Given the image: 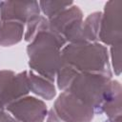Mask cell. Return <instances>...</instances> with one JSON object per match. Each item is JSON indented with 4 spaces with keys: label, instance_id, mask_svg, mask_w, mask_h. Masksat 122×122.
I'll use <instances>...</instances> for the list:
<instances>
[{
    "label": "cell",
    "instance_id": "obj_14",
    "mask_svg": "<svg viewBox=\"0 0 122 122\" xmlns=\"http://www.w3.org/2000/svg\"><path fill=\"white\" fill-rule=\"evenodd\" d=\"M40 11H42L47 19H51L59 12L68 9L69 7L73 5L72 1H39Z\"/></svg>",
    "mask_w": 122,
    "mask_h": 122
},
{
    "label": "cell",
    "instance_id": "obj_9",
    "mask_svg": "<svg viewBox=\"0 0 122 122\" xmlns=\"http://www.w3.org/2000/svg\"><path fill=\"white\" fill-rule=\"evenodd\" d=\"M40 15L37 1H0V20L28 24Z\"/></svg>",
    "mask_w": 122,
    "mask_h": 122
},
{
    "label": "cell",
    "instance_id": "obj_1",
    "mask_svg": "<svg viewBox=\"0 0 122 122\" xmlns=\"http://www.w3.org/2000/svg\"><path fill=\"white\" fill-rule=\"evenodd\" d=\"M66 44V40L55 34L51 27L38 32L27 47L30 71L54 82L56 73L62 65L61 50Z\"/></svg>",
    "mask_w": 122,
    "mask_h": 122
},
{
    "label": "cell",
    "instance_id": "obj_17",
    "mask_svg": "<svg viewBox=\"0 0 122 122\" xmlns=\"http://www.w3.org/2000/svg\"><path fill=\"white\" fill-rule=\"evenodd\" d=\"M121 44L111 46L112 66L116 75H120L121 73Z\"/></svg>",
    "mask_w": 122,
    "mask_h": 122
},
{
    "label": "cell",
    "instance_id": "obj_15",
    "mask_svg": "<svg viewBox=\"0 0 122 122\" xmlns=\"http://www.w3.org/2000/svg\"><path fill=\"white\" fill-rule=\"evenodd\" d=\"M49 27H50L49 20L45 16L39 15L33 18L27 24V30L24 34V40L29 43L31 42L38 32L42 30H46L47 29H49Z\"/></svg>",
    "mask_w": 122,
    "mask_h": 122
},
{
    "label": "cell",
    "instance_id": "obj_16",
    "mask_svg": "<svg viewBox=\"0 0 122 122\" xmlns=\"http://www.w3.org/2000/svg\"><path fill=\"white\" fill-rule=\"evenodd\" d=\"M77 72L78 71L75 69L62 62V65L59 68L55 77L58 89L62 92H66Z\"/></svg>",
    "mask_w": 122,
    "mask_h": 122
},
{
    "label": "cell",
    "instance_id": "obj_10",
    "mask_svg": "<svg viewBox=\"0 0 122 122\" xmlns=\"http://www.w3.org/2000/svg\"><path fill=\"white\" fill-rule=\"evenodd\" d=\"M98 113L107 115L105 122H122V89L119 81L111 80Z\"/></svg>",
    "mask_w": 122,
    "mask_h": 122
},
{
    "label": "cell",
    "instance_id": "obj_7",
    "mask_svg": "<svg viewBox=\"0 0 122 122\" xmlns=\"http://www.w3.org/2000/svg\"><path fill=\"white\" fill-rule=\"evenodd\" d=\"M48 20L51 30L64 38L67 44L75 43L80 25L83 22V12L78 6L72 5Z\"/></svg>",
    "mask_w": 122,
    "mask_h": 122
},
{
    "label": "cell",
    "instance_id": "obj_18",
    "mask_svg": "<svg viewBox=\"0 0 122 122\" xmlns=\"http://www.w3.org/2000/svg\"><path fill=\"white\" fill-rule=\"evenodd\" d=\"M46 122H65L56 112L55 111L51 108L50 111H48L47 114V121Z\"/></svg>",
    "mask_w": 122,
    "mask_h": 122
},
{
    "label": "cell",
    "instance_id": "obj_5",
    "mask_svg": "<svg viewBox=\"0 0 122 122\" xmlns=\"http://www.w3.org/2000/svg\"><path fill=\"white\" fill-rule=\"evenodd\" d=\"M30 92L28 71L15 73L10 70L0 71V110Z\"/></svg>",
    "mask_w": 122,
    "mask_h": 122
},
{
    "label": "cell",
    "instance_id": "obj_2",
    "mask_svg": "<svg viewBox=\"0 0 122 122\" xmlns=\"http://www.w3.org/2000/svg\"><path fill=\"white\" fill-rule=\"evenodd\" d=\"M61 56L63 63L79 72L112 76L108 50L98 42L68 43L61 50Z\"/></svg>",
    "mask_w": 122,
    "mask_h": 122
},
{
    "label": "cell",
    "instance_id": "obj_6",
    "mask_svg": "<svg viewBox=\"0 0 122 122\" xmlns=\"http://www.w3.org/2000/svg\"><path fill=\"white\" fill-rule=\"evenodd\" d=\"M52 109L65 122H92L95 114L92 107L69 92L58 95Z\"/></svg>",
    "mask_w": 122,
    "mask_h": 122
},
{
    "label": "cell",
    "instance_id": "obj_4",
    "mask_svg": "<svg viewBox=\"0 0 122 122\" xmlns=\"http://www.w3.org/2000/svg\"><path fill=\"white\" fill-rule=\"evenodd\" d=\"M98 40L108 46L122 43L121 0H111L105 4L101 15Z\"/></svg>",
    "mask_w": 122,
    "mask_h": 122
},
{
    "label": "cell",
    "instance_id": "obj_12",
    "mask_svg": "<svg viewBox=\"0 0 122 122\" xmlns=\"http://www.w3.org/2000/svg\"><path fill=\"white\" fill-rule=\"evenodd\" d=\"M24 25L15 21L0 20V46L10 47L23 39Z\"/></svg>",
    "mask_w": 122,
    "mask_h": 122
},
{
    "label": "cell",
    "instance_id": "obj_8",
    "mask_svg": "<svg viewBox=\"0 0 122 122\" xmlns=\"http://www.w3.org/2000/svg\"><path fill=\"white\" fill-rule=\"evenodd\" d=\"M6 110L18 122H44L48 108L44 101L26 95L10 104Z\"/></svg>",
    "mask_w": 122,
    "mask_h": 122
},
{
    "label": "cell",
    "instance_id": "obj_11",
    "mask_svg": "<svg viewBox=\"0 0 122 122\" xmlns=\"http://www.w3.org/2000/svg\"><path fill=\"white\" fill-rule=\"evenodd\" d=\"M101 11H95L89 14L85 20L81 23L79 28L77 38L75 43L82 42H98L99 29H100V21H101Z\"/></svg>",
    "mask_w": 122,
    "mask_h": 122
},
{
    "label": "cell",
    "instance_id": "obj_13",
    "mask_svg": "<svg viewBox=\"0 0 122 122\" xmlns=\"http://www.w3.org/2000/svg\"><path fill=\"white\" fill-rule=\"evenodd\" d=\"M28 79L30 92L46 100H51L56 95L53 82L40 76L32 71H28Z\"/></svg>",
    "mask_w": 122,
    "mask_h": 122
},
{
    "label": "cell",
    "instance_id": "obj_19",
    "mask_svg": "<svg viewBox=\"0 0 122 122\" xmlns=\"http://www.w3.org/2000/svg\"><path fill=\"white\" fill-rule=\"evenodd\" d=\"M0 122H18L11 114L5 110H0Z\"/></svg>",
    "mask_w": 122,
    "mask_h": 122
},
{
    "label": "cell",
    "instance_id": "obj_3",
    "mask_svg": "<svg viewBox=\"0 0 122 122\" xmlns=\"http://www.w3.org/2000/svg\"><path fill=\"white\" fill-rule=\"evenodd\" d=\"M111 80L112 77L104 74L78 71L66 92L72 93L92 107L94 113H98Z\"/></svg>",
    "mask_w": 122,
    "mask_h": 122
}]
</instances>
